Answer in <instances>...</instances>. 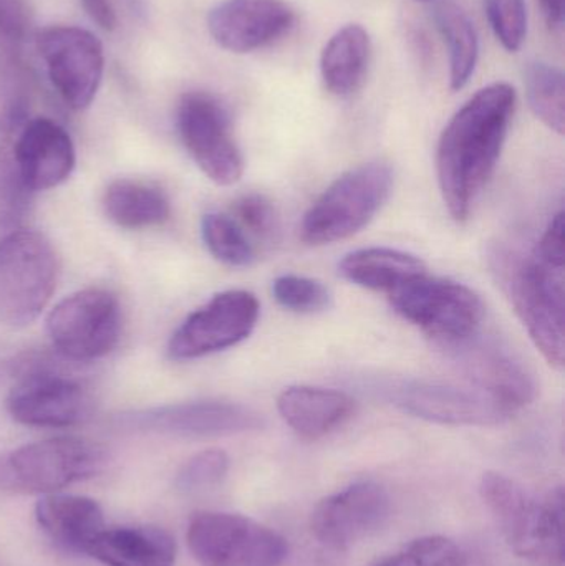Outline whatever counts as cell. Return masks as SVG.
Here are the masks:
<instances>
[{
	"mask_svg": "<svg viewBox=\"0 0 565 566\" xmlns=\"http://www.w3.org/2000/svg\"><path fill=\"white\" fill-rule=\"evenodd\" d=\"M516 103V90L510 83L484 86L454 113L441 133L437 148L438 185L454 221L470 219L493 176Z\"/></svg>",
	"mask_w": 565,
	"mask_h": 566,
	"instance_id": "obj_1",
	"label": "cell"
},
{
	"mask_svg": "<svg viewBox=\"0 0 565 566\" xmlns=\"http://www.w3.org/2000/svg\"><path fill=\"white\" fill-rule=\"evenodd\" d=\"M480 494L517 557L537 566H564L563 488L541 501L508 475L486 472Z\"/></svg>",
	"mask_w": 565,
	"mask_h": 566,
	"instance_id": "obj_2",
	"label": "cell"
},
{
	"mask_svg": "<svg viewBox=\"0 0 565 566\" xmlns=\"http://www.w3.org/2000/svg\"><path fill=\"white\" fill-rule=\"evenodd\" d=\"M504 286L536 348L553 368H564L565 252L540 244L526 258L503 262Z\"/></svg>",
	"mask_w": 565,
	"mask_h": 566,
	"instance_id": "obj_3",
	"label": "cell"
},
{
	"mask_svg": "<svg viewBox=\"0 0 565 566\" xmlns=\"http://www.w3.org/2000/svg\"><path fill=\"white\" fill-rule=\"evenodd\" d=\"M394 179V169L381 161L365 163L338 176L305 212L302 241L325 245L358 234L390 198Z\"/></svg>",
	"mask_w": 565,
	"mask_h": 566,
	"instance_id": "obj_4",
	"label": "cell"
},
{
	"mask_svg": "<svg viewBox=\"0 0 565 566\" xmlns=\"http://www.w3.org/2000/svg\"><path fill=\"white\" fill-rule=\"evenodd\" d=\"M401 318L418 326L438 346L454 349L480 335L486 316L481 296L464 283L423 274L388 293Z\"/></svg>",
	"mask_w": 565,
	"mask_h": 566,
	"instance_id": "obj_5",
	"label": "cell"
},
{
	"mask_svg": "<svg viewBox=\"0 0 565 566\" xmlns=\"http://www.w3.org/2000/svg\"><path fill=\"white\" fill-rule=\"evenodd\" d=\"M55 251L45 235L27 229L0 239V323L9 328L32 325L56 285Z\"/></svg>",
	"mask_w": 565,
	"mask_h": 566,
	"instance_id": "obj_6",
	"label": "cell"
},
{
	"mask_svg": "<svg viewBox=\"0 0 565 566\" xmlns=\"http://www.w3.org/2000/svg\"><path fill=\"white\" fill-rule=\"evenodd\" d=\"M105 448L88 439H43L10 452L0 462V488L29 494H55L105 468Z\"/></svg>",
	"mask_w": 565,
	"mask_h": 566,
	"instance_id": "obj_7",
	"label": "cell"
},
{
	"mask_svg": "<svg viewBox=\"0 0 565 566\" xmlns=\"http://www.w3.org/2000/svg\"><path fill=\"white\" fill-rule=\"evenodd\" d=\"M186 542L201 566H281L289 557L287 541L278 532L226 512L196 514Z\"/></svg>",
	"mask_w": 565,
	"mask_h": 566,
	"instance_id": "obj_8",
	"label": "cell"
},
{
	"mask_svg": "<svg viewBox=\"0 0 565 566\" xmlns=\"http://www.w3.org/2000/svg\"><path fill=\"white\" fill-rule=\"evenodd\" d=\"M176 128L198 168L219 186H232L244 175V158L232 133L231 116L218 96L185 93L176 112Z\"/></svg>",
	"mask_w": 565,
	"mask_h": 566,
	"instance_id": "obj_9",
	"label": "cell"
},
{
	"mask_svg": "<svg viewBox=\"0 0 565 566\" xmlns=\"http://www.w3.org/2000/svg\"><path fill=\"white\" fill-rule=\"evenodd\" d=\"M53 348L72 361H95L113 352L122 332L119 303L105 289H85L63 298L46 318Z\"/></svg>",
	"mask_w": 565,
	"mask_h": 566,
	"instance_id": "obj_10",
	"label": "cell"
},
{
	"mask_svg": "<svg viewBox=\"0 0 565 566\" xmlns=\"http://www.w3.org/2000/svg\"><path fill=\"white\" fill-rule=\"evenodd\" d=\"M36 50L63 103L75 112L88 108L105 75V52L98 36L82 27H45L36 33Z\"/></svg>",
	"mask_w": 565,
	"mask_h": 566,
	"instance_id": "obj_11",
	"label": "cell"
},
{
	"mask_svg": "<svg viewBox=\"0 0 565 566\" xmlns=\"http://www.w3.org/2000/svg\"><path fill=\"white\" fill-rule=\"evenodd\" d=\"M261 305L248 290H228L192 312L168 343L172 361H191L224 352L248 339L258 326Z\"/></svg>",
	"mask_w": 565,
	"mask_h": 566,
	"instance_id": "obj_12",
	"label": "cell"
},
{
	"mask_svg": "<svg viewBox=\"0 0 565 566\" xmlns=\"http://www.w3.org/2000/svg\"><path fill=\"white\" fill-rule=\"evenodd\" d=\"M118 424L135 432L209 439L259 431L264 428V419L239 402L202 399L126 412L119 416Z\"/></svg>",
	"mask_w": 565,
	"mask_h": 566,
	"instance_id": "obj_13",
	"label": "cell"
},
{
	"mask_svg": "<svg viewBox=\"0 0 565 566\" xmlns=\"http://www.w3.org/2000/svg\"><path fill=\"white\" fill-rule=\"evenodd\" d=\"M387 399L405 415L444 426H498L513 418L493 396L474 386L450 382L411 381L388 386Z\"/></svg>",
	"mask_w": 565,
	"mask_h": 566,
	"instance_id": "obj_14",
	"label": "cell"
},
{
	"mask_svg": "<svg viewBox=\"0 0 565 566\" xmlns=\"http://www.w3.org/2000/svg\"><path fill=\"white\" fill-rule=\"evenodd\" d=\"M390 497L377 482H357L325 497L312 512L315 541L331 551H347L384 527Z\"/></svg>",
	"mask_w": 565,
	"mask_h": 566,
	"instance_id": "obj_15",
	"label": "cell"
},
{
	"mask_svg": "<svg viewBox=\"0 0 565 566\" xmlns=\"http://www.w3.org/2000/svg\"><path fill=\"white\" fill-rule=\"evenodd\" d=\"M7 411L13 421L30 428H72L90 418L92 398L76 379L36 371L13 385Z\"/></svg>",
	"mask_w": 565,
	"mask_h": 566,
	"instance_id": "obj_16",
	"label": "cell"
},
{
	"mask_svg": "<svg viewBox=\"0 0 565 566\" xmlns=\"http://www.w3.org/2000/svg\"><path fill=\"white\" fill-rule=\"evenodd\" d=\"M295 12L284 0H222L208 13V30L221 49L251 53L291 32Z\"/></svg>",
	"mask_w": 565,
	"mask_h": 566,
	"instance_id": "obj_17",
	"label": "cell"
},
{
	"mask_svg": "<svg viewBox=\"0 0 565 566\" xmlns=\"http://www.w3.org/2000/svg\"><path fill=\"white\" fill-rule=\"evenodd\" d=\"M454 353L470 385L493 396L504 408L516 415L536 398V385L523 363L494 342L484 343L480 335L464 345L450 349Z\"/></svg>",
	"mask_w": 565,
	"mask_h": 566,
	"instance_id": "obj_18",
	"label": "cell"
},
{
	"mask_svg": "<svg viewBox=\"0 0 565 566\" xmlns=\"http://www.w3.org/2000/svg\"><path fill=\"white\" fill-rule=\"evenodd\" d=\"M12 151L23 181L33 192L56 188L75 168V146L69 133L43 116L22 126L12 142Z\"/></svg>",
	"mask_w": 565,
	"mask_h": 566,
	"instance_id": "obj_19",
	"label": "cell"
},
{
	"mask_svg": "<svg viewBox=\"0 0 565 566\" xmlns=\"http://www.w3.org/2000/svg\"><path fill=\"white\" fill-rule=\"evenodd\" d=\"M354 398L337 389L289 386L278 398V411L285 424L307 441L337 431L355 415Z\"/></svg>",
	"mask_w": 565,
	"mask_h": 566,
	"instance_id": "obj_20",
	"label": "cell"
},
{
	"mask_svg": "<svg viewBox=\"0 0 565 566\" xmlns=\"http://www.w3.org/2000/svg\"><path fill=\"white\" fill-rule=\"evenodd\" d=\"M35 518L46 537L69 554L86 555L106 528L98 502L82 495L46 494L36 502Z\"/></svg>",
	"mask_w": 565,
	"mask_h": 566,
	"instance_id": "obj_21",
	"label": "cell"
},
{
	"mask_svg": "<svg viewBox=\"0 0 565 566\" xmlns=\"http://www.w3.org/2000/svg\"><path fill=\"white\" fill-rule=\"evenodd\" d=\"M86 557L105 566H175L176 541L158 527L105 528Z\"/></svg>",
	"mask_w": 565,
	"mask_h": 566,
	"instance_id": "obj_22",
	"label": "cell"
},
{
	"mask_svg": "<svg viewBox=\"0 0 565 566\" xmlns=\"http://www.w3.org/2000/svg\"><path fill=\"white\" fill-rule=\"evenodd\" d=\"M372 40L358 23L338 29L325 43L321 55V75L325 88L338 98L354 95L367 78Z\"/></svg>",
	"mask_w": 565,
	"mask_h": 566,
	"instance_id": "obj_23",
	"label": "cell"
},
{
	"mask_svg": "<svg viewBox=\"0 0 565 566\" xmlns=\"http://www.w3.org/2000/svg\"><path fill=\"white\" fill-rule=\"evenodd\" d=\"M338 272L354 285L388 295L401 283L427 274L428 271L417 255L397 249L370 248L345 255L338 264Z\"/></svg>",
	"mask_w": 565,
	"mask_h": 566,
	"instance_id": "obj_24",
	"label": "cell"
},
{
	"mask_svg": "<svg viewBox=\"0 0 565 566\" xmlns=\"http://www.w3.org/2000/svg\"><path fill=\"white\" fill-rule=\"evenodd\" d=\"M103 208L118 228L138 231L165 224L171 216L168 196L158 186L135 179H116L106 188Z\"/></svg>",
	"mask_w": 565,
	"mask_h": 566,
	"instance_id": "obj_25",
	"label": "cell"
},
{
	"mask_svg": "<svg viewBox=\"0 0 565 566\" xmlns=\"http://www.w3.org/2000/svg\"><path fill=\"white\" fill-rule=\"evenodd\" d=\"M435 22L450 53L451 90L460 92L477 70L480 55L477 29L467 12L453 2H441L435 7Z\"/></svg>",
	"mask_w": 565,
	"mask_h": 566,
	"instance_id": "obj_26",
	"label": "cell"
},
{
	"mask_svg": "<svg viewBox=\"0 0 565 566\" xmlns=\"http://www.w3.org/2000/svg\"><path fill=\"white\" fill-rule=\"evenodd\" d=\"M527 103L531 112L547 128L564 135L565 80L564 72L544 62H533L524 72Z\"/></svg>",
	"mask_w": 565,
	"mask_h": 566,
	"instance_id": "obj_27",
	"label": "cell"
},
{
	"mask_svg": "<svg viewBox=\"0 0 565 566\" xmlns=\"http://www.w3.org/2000/svg\"><path fill=\"white\" fill-rule=\"evenodd\" d=\"M201 235L206 249L216 261L236 269L251 268L254 264V244L232 216L209 212L202 218Z\"/></svg>",
	"mask_w": 565,
	"mask_h": 566,
	"instance_id": "obj_28",
	"label": "cell"
},
{
	"mask_svg": "<svg viewBox=\"0 0 565 566\" xmlns=\"http://www.w3.org/2000/svg\"><path fill=\"white\" fill-rule=\"evenodd\" d=\"M375 566H484L470 548L441 535L418 538Z\"/></svg>",
	"mask_w": 565,
	"mask_h": 566,
	"instance_id": "obj_29",
	"label": "cell"
},
{
	"mask_svg": "<svg viewBox=\"0 0 565 566\" xmlns=\"http://www.w3.org/2000/svg\"><path fill=\"white\" fill-rule=\"evenodd\" d=\"M35 192L25 185L15 158L12 143L0 146V229L12 232L22 228L30 214Z\"/></svg>",
	"mask_w": 565,
	"mask_h": 566,
	"instance_id": "obj_30",
	"label": "cell"
},
{
	"mask_svg": "<svg viewBox=\"0 0 565 566\" xmlns=\"http://www.w3.org/2000/svg\"><path fill=\"white\" fill-rule=\"evenodd\" d=\"M272 295L289 312L314 315L331 308L332 293L327 285L302 275H281L272 283Z\"/></svg>",
	"mask_w": 565,
	"mask_h": 566,
	"instance_id": "obj_31",
	"label": "cell"
},
{
	"mask_svg": "<svg viewBox=\"0 0 565 566\" xmlns=\"http://www.w3.org/2000/svg\"><path fill=\"white\" fill-rule=\"evenodd\" d=\"M229 472V455L221 449H206L182 464L175 485L182 494H198L218 488Z\"/></svg>",
	"mask_w": 565,
	"mask_h": 566,
	"instance_id": "obj_32",
	"label": "cell"
},
{
	"mask_svg": "<svg viewBox=\"0 0 565 566\" xmlns=\"http://www.w3.org/2000/svg\"><path fill=\"white\" fill-rule=\"evenodd\" d=\"M494 35L508 52H517L527 35L526 0H484Z\"/></svg>",
	"mask_w": 565,
	"mask_h": 566,
	"instance_id": "obj_33",
	"label": "cell"
},
{
	"mask_svg": "<svg viewBox=\"0 0 565 566\" xmlns=\"http://www.w3.org/2000/svg\"><path fill=\"white\" fill-rule=\"evenodd\" d=\"M232 219L241 226L249 239L272 242L279 232L278 211L262 195L241 196L232 206Z\"/></svg>",
	"mask_w": 565,
	"mask_h": 566,
	"instance_id": "obj_34",
	"label": "cell"
},
{
	"mask_svg": "<svg viewBox=\"0 0 565 566\" xmlns=\"http://www.w3.org/2000/svg\"><path fill=\"white\" fill-rule=\"evenodd\" d=\"M29 30L30 12L25 0H0V39L20 43Z\"/></svg>",
	"mask_w": 565,
	"mask_h": 566,
	"instance_id": "obj_35",
	"label": "cell"
},
{
	"mask_svg": "<svg viewBox=\"0 0 565 566\" xmlns=\"http://www.w3.org/2000/svg\"><path fill=\"white\" fill-rule=\"evenodd\" d=\"M83 10L86 15L100 27V29L112 32L118 23V17H116L115 7H113L112 0H80Z\"/></svg>",
	"mask_w": 565,
	"mask_h": 566,
	"instance_id": "obj_36",
	"label": "cell"
},
{
	"mask_svg": "<svg viewBox=\"0 0 565 566\" xmlns=\"http://www.w3.org/2000/svg\"><path fill=\"white\" fill-rule=\"evenodd\" d=\"M547 25L556 33H563L565 22L564 0H537Z\"/></svg>",
	"mask_w": 565,
	"mask_h": 566,
	"instance_id": "obj_37",
	"label": "cell"
}]
</instances>
